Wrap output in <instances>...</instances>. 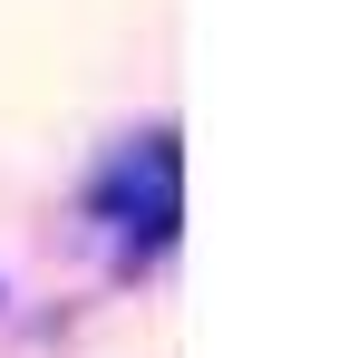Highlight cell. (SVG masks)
I'll list each match as a JSON object with an SVG mask.
<instances>
[{"label": "cell", "mask_w": 349, "mask_h": 358, "mask_svg": "<svg viewBox=\"0 0 349 358\" xmlns=\"http://www.w3.org/2000/svg\"><path fill=\"white\" fill-rule=\"evenodd\" d=\"M97 213L126 223L136 242H174V136H165V126L97 175Z\"/></svg>", "instance_id": "cell-1"}]
</instances>
